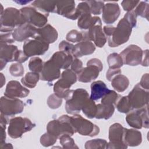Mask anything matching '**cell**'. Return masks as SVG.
Listing matches in <instances>:
<instances>
[{
    "label": "cell",
    "instance_id": "6da1fadb",
    "mask_svg": "<svg viewBox=\"0 0 149 149\" xmlns=\"http://www.w3.org/2000/svg\"><path fill=\"white\" fill-rule=\"evenodd\" d=\"M26 21L20 10L14 8H7L1 14V31L8 33L15 30Z\"/></svg>",
    "mask_w": 149,
    "mask_h": 149
},
{
    "label": "cell",
    "instance_id": "7a4b0ae2",
    "mask_svg": "<svg viewBox=\"0 0 149 149\" xmlns=\"http://www.w3.org/2000/svg\"><path fill=\"white\" fill-rule=\"evenodd\" d=\"M77 77L71 69H65L59 79L54 86V94L61 98L67 99L72 91L70 87L76 82Z\"/></svg>",
    "mask_w": 149,
    "mask_h": 149
},
{
    "label": "cell",
    "instance_id": "3957f363",
    "mask_svg": "<svg viewBox=\"0 0 149 149\" xmlns=\"http://www.w3.org/2000/svg\"><path fill=\"white\" fill-rule=\"evenodd\" d=\"M47 132L51 135L59 138L64 134L72 136L75 132L70 116L63 115L58 119H54L48 122L47 126Z\"/></svg>",
    "mask_w": 149,
    "mask_h": 149
},
{
    "label": "cell",
    "instance_id": "277c9868",
    "mask_svg": "<svg viewBox=\"0 0 149 149\" xmlns=\"http://www.w3.org/2000/svg\"><path fill=\"white\" fill-rule=\"evenodd\" d=\"M132 27L130 23L123 17L118 23L111 35L108 37V45L111 47H117L126 42L130 37Z\"/></svg>",
    "mask_w": 149,
    "mask_h": 149
},
{
    "label": "cell",
    "instance_id": "5b68a950",
    "mask_svg": "<svg viewBox=\"0 0 149 149\" xmlns=\"http://www.w3.org/2000/svg\"><path fill=\"white\" fill-rule=\"evenodd\" d=\"M88 98V93L83 88L72 90L69 97L66 99L65 104L66 112L71 115L78 114Z\"/></svg>",
    "mask_w": 149,
    "mask_h": 149
},
{
    "label": "cell",
    "instance_id": "8992f818",
    "mask_svg": "<svg viewBox=\"0 0 149 149\" xmlns=\"http://www.w3.org/2000/svg\"><path fill=\"white\" fill-rule=\"evenodd\" d=\"M76 13L78 17L77 26L81 29H90L96 24H102L99 17H93L90 9L86 1L79 3L76 8Z\"/></svg>",
    "mask_w": 149,
    "mask_h": 149
},
{
    "label": "cell",
    "instance_id": "52a82bcc",
    "mask_svg": "<svg viewBox=\"0 0 149 149\" xmlns=\"http://www.w3.org/2000/svg\"><path fill=\"white\" fill-rule=\"evenodd\" d=\"M36 125L27 118L15 117L9 121L8 133L13 139L19 138L24 133L30 131Z\"/></svg>",
    "mask_w": 149,
    "mask_h": 149
},
{
    "label": "cell",
    "instance_id": "ba28073f",
    "mask_svg": "<svg viewBox=\"0 0 149 149\" xmlns=\"http://www.w3.org/2000/svg\"><path fill=\"white\" fill-rule=\"evenodd\" d=\"M75 132L83 136H95L100 132V128L90 121L83 118L78 114L70 117Z\"/></svg>",
    "mask_w": 149,
    "mask_h": 149
},
{
    "label": "cell",
    "instance_id": "9c48e42d",
    "mask_svg": "<svg viewBox=\"0 0 149 149\" xmlns=\"http://www.w3.org/2000/svg\"><path fill=\"white\" fill-rule=\"evenodd\" d=\"M102 69L103 65L100 59H91L87 62V66L83 68L78 74L77 79L80 82H90L98 77Z\"/></svg>",
    "mask_w": 149,
    "mask_h": 149
},
{
    "label": "cell",
    "instance_id": "30bf717a",
    "mask_svg": "<svg viewBox=\"0 0 149 149\" xmlns=\"http://www.w3.org/2000/svg\"><path fill=\"white\" fill-rule=\"evenodd\" d=\"M26 23L34 27L41 28L45 26L48 22V14L38 12L32 7H24L20 10Z\"/></svg>",
    "mask_w": 149,
    "mask_h": 149
},
{
    "label": "cell",
    "instance_id": "8fae6325",
    "mask_svg": "<svg viewBox=\"0 0 149 149\" xmlns=\"http://www.w3.org/2000/svg\"><path fill=\"white\" fill-rule=\"evenodd\" d=\"M24 109L22 101L17 98L9 97L4 95L1 98L0 110L1 113L5 116H13L21 113Z\"/></svg>",
    "mask_w": 149,
    "mask_h": 149
},
{
    "label": "cell",
    "instance_id": "7c38bea8",
    "mask_svg": "<svg viewBox=\"0 0 149 149\" xmlns=\"http://www.w3.org/2000/svg\"><path fill=\"white\" fill-rule=\"evenodd\" d=\"M125 128L119 123H115L109 129V140L106 148H127L123 140Z\"/></svg>",
    "mask_w": 149,
    "mask_h": 149
},
{
    "label": "cell",
    "instance_id": "4fadbf2b",
    "mask_svg": "<svg viewBox=\"0 0 149 149\" xmlns=\"http://www.w3.org/2000/svg\"><path fill=\"white\" fill-rule=\"evenodd\" d=\"M132 109H139L148 105V91L137 84L127 95Z\"/></svg>",
    "mask_w": 149,
    "mask_h": 149
},
{
    "label": "cell",
    "instance_id": "5bb4252c",
    "mask_svg": "<svg viewBox=\"0 0 149 149\" xmlns=\"http://www.w3.org/2000/svg\"><path fill=\"white\" fill-rule=\"evenodd\" d=\"M126 120L129 125L135 129H141L142 127L148 128V105L129 112Z\"/></svg>",
    "mask_w": 149,
    "mask_h": 149
},
{
    "label": "cell",
    "instance_id": "9a60e30c",
    "mask_svg": "<svg viewBox=\"0 0 149 149\" xmlns=\"http://www.w3.org/2000/svg\"><path fill=\"white\" fill-rule=\"evenodd\" d=\"M124 64L137 66L141 64L143 51L137 45L132 44L123 49L120 54Z\"/></svg>",
    "mask_w": 149,
    "mask_h": 149
},
{
    "label": "cell",
    "instance_id": "2e32d148",
    "mask_svg": "<svg viewBox=\"0 0 149 149\" xmlns=\"http://www.w3.org/2000/svg\"><path fill=\"white\" fill-rule=\"evenodd\" d=\"M49 48V44L38 38L27 40L23 47V52L28 56L43 55Z\"/></svg>",
    "mask_w": 149,
    "mask_h": 149
},
{
    "label": "cell",
    "instance_id": "e0dca14e",
    "mask_svg": "<svg viewBox=\"0 0 149 149\" xmlns=\"http://www.w3.org/2000/svg\"><path fill=\"white\" fill-rule=\"evenodd\" d=\"M61 68L51 59L44 63L40 73V79L43 81H52L61 76Z\"/></svg>",
    "mask_w": 149,
    "mask_h": 149
},
{
    "label": "cell",
    "instance_id": "ac0fdd59",
    "mask_svg": "<svg viewBox=\"0 0 149 149\" xmlns=\"http://www.w3.org/2000/svg\"><path fill=\"white\" fill-rule=\"evenodd\" d=\"M37 28L26 23L15 29L13 32V36L15 41L22 42L30 37L34 38L37 35Z\"/></svg>",
    "mask_w": 149,
    "mask_h": 149
},
{
    "label": "cell",
    "instance_id": "d6986e66",
    "mask_svg": "<svg viewBox=\"0 0 149 149\" xmlns=\"http://www.w3.org/2000/svg\"><path fill=\"white\" fill-rule=\"evenodd\" d=\"M84 34L85 40L93 41L98 47H102L107 42V38L102 31L101 24H96L93 26L88 31L84 32Z\"/></svg>",
    "mask_w": 149,
    "mask_h": 149
},
{
    "label": "cell",
    "instance_id": "ffe728a7",
    "mask_svg": "<svg viewBox=\"0 0 149 149\" xmlns=\"http://www.w3.org/2000/svg\"><path fill=\"white\" fill-rule=\"evenodd\" d=\"M56 13L69 19H77L76 14L75 2L73 1H56Z\"/></svg>",
    "mask_w": 149,
    "mask_h": 149
},
{
    "label": "cell",
    "instance_id": "44dd1931",
    "mask_svg": "<svg viewBox=\"0 0 149 149\" xmlns=\"http://www.w3.org/2000/svg\"><path fill=\"white\" fill-rule=\"evenodd\" d=\"M29 90L24 87L16 80L9 81L6 86L4 95L12 98H23L29 95Z\"/></svg>",
    "mask_w": 149,
    "mask_h": 149
},
{
    "label": "cell",
    "instance_id": "7402d4cb",
    "mask_svg": "<svg viewBox=\"0 0 149 149\" xmlns=\"http://www.w3.org/2000/svg\"><path fill=\"white\" fill-rule=\"evenodd\" d=\"M102 12L103 21L107 24H112L119 16L120 10L117 3L109 2L104 5Z\"/></svg>",
    "mask_w": 149,
    "mask_h": 149
},
{
    "label": "cell",
    "instance_id": "603a6c76",
    "mask_svg": "<svg viewBox=\"0 0 149 149\" xmlns=\"http://www.w3.org/2000/svg\"><path fill=\"white\" fill-rule=\"evenodd\" d=\"M58 37V34L56 30L48 24L41 28H37V35L34 38H38L49 44L54 42L57 40Z\"/></svg>",
    "mask_w": 149,
    "mask_h": 149
},
{
    "label": "cell",
    "instance_id": "cb8c5ba5",
    "mask_svg": "<svg viewBox=\"0 0 149 149\" xmlns=\"http://www.w3.org/2000/svg\"><path fill=\"white\" fill-rule=\"evenodd\" d=\"M95 50V45L90 41H82L74 45L73 56L74 58L81 57L83 56L90 55Z\"/></svg>",
    "mask_w": 149,
    "mask_h": 149
},
{
    "label": "cell",
    "instance_id": "d4e9b609",
    "mask_svg": "<svg viewBox=\"0 0 149 149\" xmlns=\"http://www.w3.org/2000/svg\"><path fill=\"white\" fill-rule=\"evenodd\" d=\"M73 58L72 55L59 51L55 52L50 59L58 65L61 69H67L71 65Z\"/></svg>",
    "mask_w": 149,
    "mask_h": 149
},
{
    "label": "cell",
    "instance_id": "484cf974",
    "mask_svg": "<svg viewBox=\"0 0 149 149\" xmlns=\"http://www.w3.org/2000/svg\"><path fill=\"white\" fill-rule=\"evenodd\" d=\"M109 89L107 87L105 83L101 80L93 81L91 84V95L90 98L96 101L102 98L109 91Z\"/></svg>",
    "mask_w": 149,
    "mask_h": 149
},
{
    "label": "cell",
    "instance_id": "4316f807",
    "mask_svg": "<svg viewBox=\"0 0 149 149\" xmlns=\"http://www.w3.org/2000/svg\"><path fill=\"white\" fill-rule=\"evenodd\" d=\"M123 140L127 146L134 147L140 145L142 141V136L140 131L125 128Z\"/></svg>",
    "mask_w": 149,
    "mask_h": 149
},
{
    "label": "cell",
    "instance_id": "83f0119b",
    "mask_svg": "<svg viewBox=\"0 0 149 149\" xmlns=\"http://www.w3.org/2000/svg\"><path fill=\"white\" fill-rule=\"evenodd\" d=\"M17 51V47L15 45L1 44L0 60L6 62L15 61Z\"/></svg>",
    "mask_w": 149,
    "mask_h": 149
},
{
    "label": "cell",
    "instance_id": "f1b7e54d",
    "mask_svg": "<svg viewBox=\"0 0 149 149\" xmlns=\"http://www.w3.org/2000/svg\"><path fill=\"white\" fill-rule=\"evenodd\" d=\"M56 1H35L33 2L32 6L44 13L49 12L56 13Z\"/></svg>",
    "mask_w": 149,
    "mask_h": 149
},
{
    "label": "cell",
    "instance_id": "f546056e",
    "mask_svg": "<svg viewBox=\"0 0 149 149\" xmlns=\"http://www.w3.org/2000/svg\"><path fill=\"white\" fill-rule=\"evenodd\" d=\"M114 111L115 107L113 104H98L97 105V112L95 118L108 119L112 116Z\"/></svg>",
    "mask_w": 149,
    "mask_h": 149
},
{
    "label": "cell",
    "instance_id": "4dcf8cb0",
    "mask_svg": "<svg viewBox=\"0 0 149 149\" xmlns=\"http://www.w3.org/2000/svg\"><path fill=\"white\" fill-rule=\"evenodd\" d=\"M111 86L118 92L121 93L126 90L129 84V80L128 78L122 74H119L116 75L111 80Z\"/></svg>",
    "mask_w": 149,
    "mask_h": 149
},
{
    "label": "cell",
    "instance_id": "1f68e13d",
    "mask_svg": "<svg viewBox=\"0 0 149 149\" xmlns=\"http://www.w3.org/2000/svg\"><path fill=\"white\" fill-rule=\"evenodd\" d=\"M40 79V74L31 72L27 73L21 79L22 84L28 88H34L36 86L37 82Z\"/></svg>",
    "mask_w": 149,
    "mask_h": 149
},
{
    "label": "cell",
    "instance_id": "d6a6232c",
    "mask_svg": "<svg viewBox=\"0 0 149 149\" xmlns=\"http://www.w3.org/2000/svg\"><path fill=\"white\" fill-rule=\"evenodd\" d=\"M81 110L87 118L90 119L94 118H95L97 112V105L94 101L89 97L85 102Z\"/></svg>",
    "mask_w": 149,
    "mask_h": 149
},
{
    "label": "cell",
    "instance_id": "836d02e7",
    "mask_svg": "<svg viewBox=\"0 0 149 149\" xmlns=\"http://www.w3.org/2000/svg\"><path fill=\"white\" fill-rule=\"evenodd\" d=\"M107 62L110 69H119L123 64L121 56L117 53L109 54L107 58Z\"/></svg>",
    "mask_w": 149,
    "mask_h": 149
},
{
    "label": "cell",
    "instance_id": "e575fe53",
    "mask_svg": "<svg viewBox=\"0 0 149 149\" xmlns=\"http://www.w3.org/2000/svg\"><path fill=\"white\" fill-rule=\"evenodd\" d=\"M115 105L117 109L122 113H128L132 109L127 96H120Z\"/></svg>",
    "mask_w": 149,
    "mask_h": 149
},
{
    "label": "cell",
    "instance_id": "d590c367",
    "mask_svg": "<svg viewBox=\"0 0 149 149\" xmlns=\"http://www.w3.org/2000/svg\"><path fill=\"white\" fill-rule=\"evenodd\" d=\"M42 60L37 56L31 58L29 62V69L33 72L40 73L44 66Z\"/></svg>",
    "mask_w": 149,
    "mask_h": 149
},
{
    "label": "cell",
    "instance_id": "8d00e7d4",
    "mask_svg": "<svg viewBox=\"0 0 149 149\" xmlns=\"http://www.w3.org/2000/svg\"><path fill=\"white\" fill-rule=\"evenodd\" d=\"M68 41L72 42H79L84 41V32H79L76 30H72L66 36Z\"/></svg>",
    "mask_w": 149,
    "mask_h": 149
},
{
    "label": "cell",
    "instance_id": "74e56055",
    "mask_svg": "<svg viewBox=\"0 0 149 149\" xmlns=\"http://www.w3.org/2000/svg\"><path fill=\"white\" fill-rule=\"evenodd\" d=\"M107 141L104 139H97L87 141L85 143V148H105L107 144Z\"/></svg>",
    "mask_w": 149,
    "mask_h": 149
},
{
    "label": "cell",
    "instance_id": "f35d334b",
    "mask_svg": "<svg viewBox=\"0 0 149 149\" xmlns=\"http://www.w3.org/2000/svg\"><path fill=\"white\" fill-rule=\"evenodd\" d=\"M71 136L68 134H64L59 137L60 143L63 148H78V147L74 143Z\"/></svg>",
    "mask_w": 149,
    "mask_h": 149
},
{
    "label": "cell",
    "instance_id": "ab89813d",
    "mask_svg": "<svg viewBox=\"0 0 149 149\" xmlns=\"http://www.w3.org/2000/svg\"><path fill=\"white\" fill-rule=\"evenodd\" d=\"M148 3L146 2L141 1L137 5L136 9L134 10V12L136 16H140L143 17L148 19Z\"/></svg>",
    "mask_w": 149,
    "mask_h": 149
},
{
    "label": "cell",
    "instance_id": "60d3db41",
    "mask_svg": "<svg viewBox=\"0 0 149 149\" xmlns=\"http://www.w3.org/2000/svg\"><path fill=\"white\" fill-rule=\"evenodd\" d=\"M86 2L89 6L90 12L91 14L97 15L101 13L102 7L104 5V2L97 1H86Z\"/></svg>",
    "mask_w": 149,
    "mask_h": 149
},
{
    "label": "cell",
    "instance_id": "b9f144b4",
    "mask_svg": "<svg viewBox=\"0 0 149 149\" xmlns=\"http://www.w3.org/2000/svg\"><path fill=\"white\" fill-rule=\"evenodd\" d=\"M120 95L115 91L111 90L105 95L101 100V103L104 104H115Z\"/></svg>",
    "mask_w": 149,
    "mask_h": 149
},
{
    "label": "cell",
    "instance_id": "7bdbcfd3",
    "mask_svg": "<svg viewBox=\"0 0 149 149\" xmlns=\"http://www.w3.org/2000/svg\"><path fill=\"white\" fill-rule=\"evenodd\" d=\"M62 103V100L55 94H52L49 96L47 100V104L51 109L58 108Z\"/></svg>",
    "mask_w": 149,
    "mask_h": 149
},
{
    "label": "cell",
    "instance_id": "ee69618b",
    "mask_svg": "<svg viewBox=\"0 0 149 149\" xmlns=\"http://www.w3.org/2000/svg\"><path fill=\"white\" fill-rule=\"evenodd\" d=\"M57 137L51 135L48 132L44 133L40 138V143L44 147H49L55 143Z\"/></svg>",
    "mask_w": 149,
    "mask_h": 149
},
{
    "label": "cell",
    "instance_id": "f6af8a7d",
    "mask_svg": "<svg viewBox=\"0 0 149 149\" xmlns=\"http://www.w3.org/2000/svg\"><path fill=\"white\" fill-rule=\"evenodd\" d=\"M9 72L13 76H22L24 73V68L21 63H12L9 68Z\"/></svg>",
    "mask_w": 149,
    "mask_h": 149
},
{
    "label": "cell",
    "instance_id": "bcb514c9",
    "mask_svg": "<svg viewBox=\"0 0 149 149\" xmlns=\"http://www.w3.org/2000/svg\"><path fill=\"white\" fill-rule=\"evenodd\" d=\"M73 48L74 45L65 40L62 41L59 44V49L61 51H63L66 54H71L72 55Z\"/></svg>",
    "mask_w": 149,
    "mask_h": 149
},
{
    "label": "cell",
    "instance_id": "7dc6e473",
    "mask_svg": "<svg viewBox=\"0 0 149 149\" xmlns=\"http://www.w3.org/2000/svg\"><path fill=\"white\" fill-rule=\"evenodd\" d=\"M139 2V1H123L121 2V5L124 10L130 12L133 10Z\"/></svg>",
    "mask_w": 149,
    "mask_h": 149
},
{
    "label": "cell",
    "instance_id": "c3c4849f",
    "mask_svg": "<svg viewBox=\"0 0 149 149\" xmlns=\"http://www.w3.org/2000/svg\"><path fill=\"white\" fill-rule=\"evenodd\" d=\"M15 39L13 36V33L8 32L1 34V44H8L15 42Z\"/></svg>",
    "mask_w": 149,
    "mask_h": 149
},
{
    "label": "cell",
    "instance_id": "681fc988",
    "mask_svg": "<svg viewBox=\"0 0 149 149\" xmlns=\"http://www.w3.org/2000/svg\"><path fill=\"white\" fill-rule=\"evenodd\" d=\"M136 17L137 16L134 12V10L127 12L124 16V18L130 23L132 27L133 28L136 26Z\"/></svg>",
    "mask_w": 149,
    "mask_h": 149
},
{
    "label": "cell",
    "instance_id": "f907efd6",
    "mask_svg": "<svg viewBox=\"0 0 149 149\" xmlns=\"http://www.w3.org/2000/svg\"><path fill=\"white\" fill-rule=\"evenodd\" d=\"M82 69H83L82 62L80 59H77V58H74L71 64V70H73L75 73L79 74Z\"/></svg>",
    "mask_w": 149,
    "mask_h": 149
},
{
    "label": "cell",
    "instance_id": "816d5d0a",
    "mask_svg": "<svg viewBox=\"0 0 149 149\" xmlns=\"http://www.w3.org/2000/svg\"><path fill=\"white\" fill-rule=\"evenodd\" d=\"M122 72L120 69H109V70L107 72L106 77L108 81H111L113 77H114L116 75L121 74Z\"/></svg>",
    "mask_w": 149,
    "mask_h": 149
},
{
    "label": "cell",
    "instance_id": "f5cc1de1",
    "mask_svg": "<svg viewBox=\"0 0 149 149\" xmlns=\"http://www.w3.org/2000/svg\"><path fill=\"white\" fill-rule=\"evenodd\" d=\"M29 57L24 54V52L21 50H18L15 56V61H17L19 63L24 62L27 60Z\"/></svg>",
    "mask_w": 149,
    "mask_h": 149
},
{
    "label": "cell",
    "instance_id": "db71d44e",
    "mask_svg": "<svg viewBox=\"0 0 149 149\" xmlns=\"http://www.w3.org/2000/svg\"><path fill=\"white\" fill-rule=\"evenodd\" d=\"M139 85L144 89L148 90V73L144 74L141 77Z\"/></svg>",
    "mask_w": 149,
    "mask_h": 149
},
{
    "label": "cell",
    "instance_id": "11a10c76",
    "mask_svg": "<svg viewBox=\"0 0 149 149\" xmlns=\"http://www.w3.org/2000/svg\"><path fill=\"white\" fill-rule=\"evenodd\" d=\"M6 125L1 123V140H0V144H2L5 143L6 139Z\"/></svg>",
    "mask_w": 149,
    "mask_h": 149
},
{
    "label": "cell",
    "instance_id": "9f6ffc18",
    "mask_svg": "<svg viewBox=\"0 0 149 149\" xmlns=\"http://www.w3.org/2000/svg\"><path fill=\"white\" fill-rule=\"evenodd\" d=\"M148 50L146 49L145 51H143V59L141 61V65L142 66H148Z\"/></svg>",
    "mask_w": 149,
    "mask_h": 149
},
{
    "label": "cell",
    "instance_id": "6f0895ef",
    "mask_svg": "<svg viewBox=\"0 0 149 149\" xmlns=\"http://www.w3.org/2000/svg\"><path fill=\"white\" fill-rule=\"evenodd\" d=\"M0 148H12L13 147L11 145V144H9V143H7L6 144L5 143L1 144V146H0Z\"/></svg>",
    "mask_w": 149,
    "mask_h": 149
},
{
    "label": "cell",
    "instance_id": "680465c9",
    "mask_svg": "<svg viewBox=\"0 0 149 149\" xmlns=\"http://www.w3.org/2000/svg\"><path fill=\"white\" fill-rule=\"evenodd\" d=\"M1 87H2L5 83V77H4L3 74L1 73Z\"/></svg>",
    "mask_w": 149,
    "mask_h": 149
},
{
    "label": "cell",
    "instance_id": "91938a15",
    "mask_svg": "<svg viewBox=\"0 0 149 149\" xmlns=\"http://www.w3.org/2000/svg\"><path fill=\"white\" fill-rule=\"evenodd\" d=\"M17 3H21V5H24L26 4V3H29L30 2V1H15Z\"/></svg>",
    "mask_w": 149,
    "mask_h": 149
}]
</instances>
